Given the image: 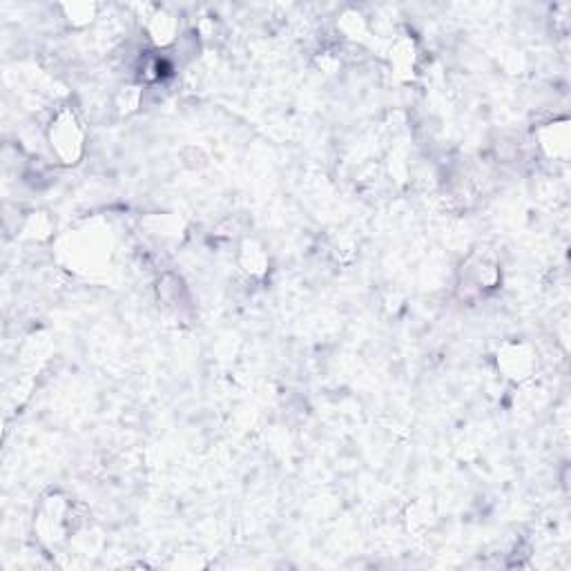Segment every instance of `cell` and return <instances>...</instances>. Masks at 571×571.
Here are the masks:
<instances>
[{
    "mask_svg": "<svg viewBox=\"0 0 571 571\" xmlns=\"http://www.w3.org/2000/svg\"><path fill=\"white\" fill-rule=\"evenodd\" d=\"M50 141L58 157L65 163H74V159L79 157L83 145V130L72 112H61L56 116V121L52 123Z\"/></svg>",
    "mask_w": 571,
    "mask_h": 571,
    "instance_id": "6da1fadb",
    "label": "cell"
}]
</instances>
